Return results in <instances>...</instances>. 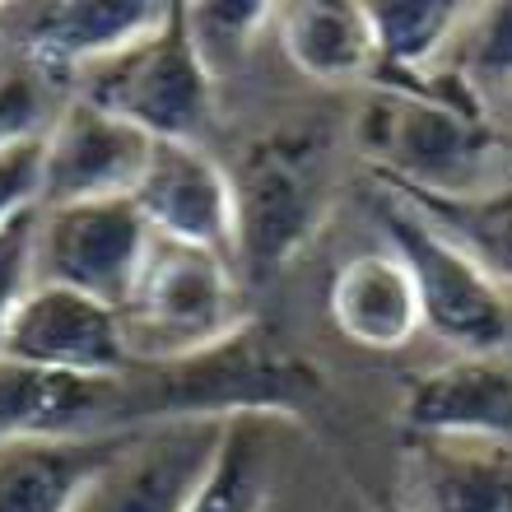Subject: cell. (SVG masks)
I'll return each mask as SVG.
<instances>
[{"label": "cell", "instance_id": "obj_1", "mask_svg": "<svg viewBox=\"0 0 512 512\" xmlns=\"http://www.w3.org/2000/svg\"><path fill=\"white\" fill-rule=\"evenodd\" d=\"M154 378L135 387L122 373L126 387V424H168V419H298V405L322 391V378L312 364H298L275 336H266L256 322L215 350L182 359V364H149Z\"/></svg>", "mask_w": 512, "mask_h": 512}, {"label": "cell", "instance_id": "obj_2", "mask_svg": "<svg viewBox=\"0 0 512 512\" xmlns=\"http://www.w3.org/2000/svg\"><path fill=\"white\" fill-rule=\"evenodd\" d=\"M117 317L131 364H182L233 340L252 322L243 275L229 256L173 238L149 243Z\"/></svg>", "mask_w": 512, "mask_h": 512}, {"label": "cell", "instance_id": "obj_3", "mask_svg": "<svg viewBox=\"0 0 512 512\" xmlns=\"http://www.w3.org/2000/svg\"><path fill=\"white\" fill-rule=\"evenodd\" d=\"M233 177V266L266 280L284 270L331 205V140L317 126H280L252 140Z\"/></svg>", "mask_w": 512, "mask_h": 512}, {"label": "cell", "instance_id": "obj_4", "mask_svg": "<svg viewBox=\"0 0 512 512\" xmlns=\"http://www.w3.org/2000/svg\"><path fill=\"white\" fill-rule=\"evenodd\" d=\"M215 75L187 28V5H173L154 33L80 75V98L145 131L149 140L201 145L215 122Z\"/></svg>", "mask_w": 512, "mask_h": 512}, {"label": "cell", "instance_id": "obj_5", "mask_svg": "<svg viewBox=\"0 0 512 512\" xmlns=\"http://www.w3.org/2000/svg\"><path fill=\"white\" fill-rule=\"evenodd\" d=\"M382 238L410 270L424 312V331L457 354H503L512 340V308L503 284H494L452 238L433 229L410 201L382 187Z\"/></svg>", "mask_w": 512, "mask_h": 512}, {"label": "cell", "instance_id": "obj_6", "mask_svg": "<svg viewBox=\"0 0 512 512\" xmlns=\"http://www.w3.org/2000/svg\"><path fill=\"white\" fill-rule=\"evenodd\" d=\"M359 145L373 159V177L429 191H475V173L503 149V135L485 122V112L429 94L378 89L359 117Z\"/></svg>", "mask_w": 512, "mask_h": 512}, {"label": "cell", "instance_id": "obj_7", "mask_svg": "<svg viewBox=\"0 0 512 512\" xmlns=\"http://www.w3.org/2000/svg\"><path fill=\"white\" fill-rule=\"evenodd\" d=\"M229 419H168L126 433L75 512H187L224 447Z\"/></svg>", "mask_w": 512, "mask_h": 512}, {"label": "cell", "instance_id": "obj_8", "mask_svg": "<svg viewBox=\"0 0 512 512\" xmlns=\"http://www.w3.org/2000/svg\"><path fill=\"white\" fill-rule=\"evenodd\" d=\"M149 243L154 233L131 205V196L52 205L38 210V280L66 284L75 294L122 308Z\"/></svg>", "mask_w": 512, "mask_h": 512}, {"label": "cell", "instance_id": "obj_9", "mask_svg": "<svg viewBox=\"0 0 512 512\" xmlns=\"http://www.w3.org/2000/svg\"><path fill=\"white\" fill-rule=\"evenodd\" d=\"M0 354L14 364L61 373V378L112 382L131 368L117 308L89 294H75L66 284H33L14 312L10 331L0 340Z\"/></svg>", "mask_w": 512, "mask_h": 512}, {"label": "cell", "instance_id": "obj_10", "mask_svg": "<svg viewBox=\"0 0 512 512\" xmlns=\"http://www.w3.org/2000/svg\"><path fill=\"white\" fill-rule=\"evenodd\" d=\"M149 149L154 140L122 117L84 98L66 103L61 117L42 131V210L131 196Z\"/></svg>", "mask_w": 512, "mask_h": 512}, {"label": "cell", "instance_id": "obj_11", "mask_svg": "<svg viewBox=\"0 0 512 512\" xmlns=\"http://www.w3.org/2000/svg\"><path fill=\"white\" fill-rule=\"evenodd\" d=\"M131 205L154 238L205 247L233 261V177L201 145L154 140Z\"/></svg>", "mask_w": 512, "mask_h": 512}, {"label": "cell", "instance_id": "obj_12", "mask_svg": "<svg viewBox=\"0 0 512 512\" xmlns=\"http://www.w3.org/2000/svg\"><path fill=\"white\" fill-rule=\"evenodd\" d=\"M387 503L396 512H512V447L405 433Z\"/></svg>", "mask_w": 512, "mask_h": 512}, {"label": "cell", "instance_id": "obj_13", "mask_svg": "<svg viewBox=\"0 0 512 512\" xmlns=\"http://www.w3.org/2000/svg\"><path fill=\"white\" fill-rule=\"evenodd\" d=\"M173 5L154 0H61L24 14V56L38 80H80L154 33Z\"/></svg>", "mask_w": 512, "mask_h": 512}, {"label": "cell", "instance_id": "obj_14", "mask_svg": "<svg viewBox=\"0 0 512 512\" xmlns=\"http://www.w3.org/2000/svg\"><path fill=\"white\" fill-rule=\"evenodd\" d=\"M117 429H131L122 378H61L0 354V443L94 438Z\"/></svg>", "mask_w": 512, "mask_h": 512}, {"label": "cell", "instance_id": "obj_15", "mask_svg": "<svg viewBox=\"0 0 512 512\" xmlns=\"http://www.w3.org/2000/svg\"><path fill=\"white\" fill-rule=\"evenodd\" d=\"M405 433L485 438L512 447V364L503 354H457L419 373L401 401Z\"/></svg>", "mask_w": 512, "mask_h": 512}, {"label": "cell", "instance_id": "obj_16", "mask_svg": "<svg viewBox=\"0 0 512 512\" xmlns=\"http://www.w3.org/2000/svg\"><path fill=\"white\" fill-rule=\"evenodd\" d=\"M326 317L340 336L359 350H405L424 331V312L410 270L391 247L359 252L331 275L326 289Z\"/></svg>", "mask_w": 512, "mask_h": 512}, {"label": "cell", "instance_id": "obj_17", "mask_svg": "<svg viewBox=\"0 0 512 512\" xmlns=\"http://www.w3.org/2000/svg\"><path fill=\"white\" fill-rule=\"evenodd\" d=\"M126 433L0 443V512H75L98 471L122 452Z\"/></svg>", "mask_w": 512, "mask_h": 512}, {"label": "cell", "instance_id": "obj_18", "mask_svg": "<svg viewBox=\"0 0 512 512\" xmlns=\"http://www.w3.org/2000/svg\"><path fill=\"white\" fill-rule=\"evenodd\" d=\"M270 33L280 38L284 56L308 80L317 84L373 80L378 47H373L368 5H326V0L280 5L275 19H270Z\"/></svg>", "mask_w": 512, "mask_h": 512}, {"label": "cell", "instance_id": "obj_19", "mask_svg": "<svg viewBox=\"0 0 512 512\" xmlns=\"http://www.w3.org/2000/svg\"><path fill=\"white\" fill-rule=\"evenodd\" d=\"M378 187L410 201L433 229L452 238L494 284H512V182L475 191H429L378 177Z\"/></svg>", "mask_w": 512, "mask_h": 512}, {"label": "cell", "instance_id": "obj_20", "mask_svg": "<svg viewBox=\"0 0 512 512\" xmlns=\"http://www.w3.org/2000/svg\"><path fill=\"white\" fill-rule=\"evenodd\" d=\"M461 19H466V5H447V0L368 5L373 47H378L373 84L378 89H415L419 80H429L443 66V56L452 52Z\"/></svg>", "mask_w": 512, "mask_h": 512}, {"label": "cell", "instance_id": "obj_21", "mask_svg": "<svg viewBox=\"0 0 512 512\" xmlns=\"http://www.w3.org/2000/svg\"><path fill=\"white\" fill-rule=\"evenodd\" d=\"M280 419H229L224 447L187 512H266L270 503V433Z\"/></svg>", "mask_w": 512, "mask_h": 512}, {"label": "cell", "instance_id": "obj_22", "mask_svg": "<svg viewBox=\"0 0 512 512\" xmlns=\"http://www.w3.org/2000/svg\"><path fill=\"white\" fill-rule=\"evenodd\" d=\"M452 70L480 89H508L512 84V5H471L452 42Z\"/></svg>", "mask_w": 512, "mask_h": 512}, {"label": "cell", "instance_id": "obj_23", "mask_svg": "<svg viewBox=\"0 0 512 512\" xmlns=\"http://www.w3.org/2000/svg\"><path fill=\"white\" fill-rule=\"evenodd\" d=\"M275 10L261 0H210V5H187V28L201 61L210 66V75H224L229 66H238L247 56V47L256 42V33H266Z\"/></svg>", "mask_w": 512, "mask_h": 512}, {"label": "cell", "instance_id": "obj_24", "mask_svg": "<svg viewBox=\"0 0 512 512\" xmlns=\"http://www.w3.org/2000/svg\"><path fill=\"white\" fill-rule=\"evenodd\" d=\"M38 210L42 205H33L0 229V340L10 331L28 289L38 284Z\"/></svg>", "mask_w": 512, "mask_h": 512}, {"label": "cell", "instance_id": "obj_25", "mask_svg": "<svg viewBox=\"0 0 512 512\" xmlns=\"http://www.w3.org/2000/svg\"><path fill=\"white\" fill-rule=\"evenodd\" d=\"M42 135V80L33 70L0 75V154Z\"/></svg>", "mask_w": 512, "mask_h": 512}, {"label": "cell", "instance_id": "obj_26", "mask_svg": "<svg viewBox=\"0 0 512 512\" xmlns=\"http://www.w3.org/2000/svg\"><path fill=\"white\" fill-rule=\"evenodd\" d=\"M42 205V135L0 154V229Z\"/></svg>", "mask_w": 512, "mask_h": 512}, {"label": "cell", "instance_id": "obj_27", "mask_svg": "<svg viewBox=\"0 0 512 512\" xmlns=\"http://www.w3.org/2000/svg\"><path fill=\"white\" fill-rule=\"evenodd\" d=\"M373 512H396V508H391V503H382V508H373Z\"/></svg>", "mask_w": 512, "mask_h": 512}, {"label": "cell", "instance_id": "obj_28", "mask_svg": "<svg viewBox=\"0 0 512 512\" xmlns=\"http://www.w3.org/2000/svg\"><path fill=\"white\" fill-rule=\"evenodd\" d=\"M503 154H512V140H503Z\"/></svg>", "mask_w": 512, "mask_h": 512}, {"label": "cell", "instance_id": "obj_29", "mask_svg": "<svg viewBox=\"0 0 512 512\" xmlns=\"http://www.w3.org/2000/svg\"><path fill=\"white\" fill-rule=\"evenodd\" d=\"M0 42H5V33H0Z\"/></svg>", "mask_w": 512, "mask_h": 512}]
</instances>
